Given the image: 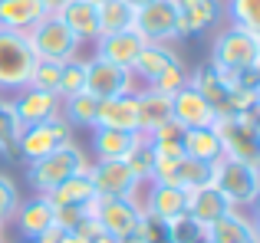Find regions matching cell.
I'll return each instance as SVG.
<instances>
[{
  "instance_id": "ffe728a7",
  "label": "cell",
  "mask_w": 260,
  "mask_h": 243,
  "mask_svg": "<svg viewBox=\"0 0 260 243\" xmlns=\"http://www.w3.org/2000/svg\"><path fill=\"white\" fill-rule=\"evenodd\" d=\"M95 128L139 132V105H135V92L112 96V99H99V109H95Z\"/></svg>"
},
{
  "instance_id": "1f68e13d",
  "label": "cell",
  "mask_w": 260,
  "mask_h": 243,
  "mask_svg": "<svg viewBox=\"0 0 260 243\" xmlns=\"http://www.w3.org/2000/svg\"><path fill=\"white\" fill-rule=\"evenodd\" d=\"M20 132H23V122H20L17 112H13V102L0 96V154H7V158H17Z\"/></svg>"
},
{
  "instance_id": "836d02e7",
  "label": "cell",
  "mask_w": 260,
  "mask_h": 243,
  "mask_svg": "<svg viewBox=\"0 0 260 243\" xmlns=\"http://www.w3.org/2000/svg\"><path fill=\"white\" fill-rule=\"evenodd\" d=\"M59 99H70L86 92V59L83 56H73L70 63H63V72H59Z\"/></svg>"
},
{
  "instance_id": "4fadbf2b",
  "label": "cell",
  "mask_w": 260,
  "mask_h": 243,
  "mask_svg": "<svg viewBox=\"0 0 260 243\" xmlns=\"http://www.w3.org/2000/svg\"><path fill=\"white\" fill-rule=\"evenodd\" d=\"M175 7H178V39L217 30L224 20V0H175Z\"/></svg>"
},
{
  "instance_id": "f6af8a7d",
  "label": "cell",
  "mask_w": 260,
  "mask_h": 243,
  "mask_svg": "<svg viewBox=\"0 0 260 243\" xmlns=\"http://www.w3.org/2000/svg\"><path fill=\"white\" fill-rule=\"evenodd\" d=\"M0 243H4V237H0Z\"/></svg>"
},
{
  "instance_id": "5b68a950",
  "label": "cell",
  "mask_w": 260,
  "mask_h": 243,
  "mask_svg": "<svg viewBox=\"0 0 260 243\" xmlns=\"http://www.w3.org/2000/svg\"><path fill=\"white\" fill-rule=\"evenodd\" d=\"M26 43H30V50H33L37 59H50V63H70L73 56H79V46H83L56 13H46V17L26 33Z\"/></svg>"
},
{
  "instance_id": "3957f363",
  "label": "cell",
  "mask_w": 260,
  "mask_h": 243,
  "mask_svg": "<svg viewBox=\"0 0 260 243\" xmlns=\"http://www.w3.org/2000/svg\"><path fill=\"white\" fill-rule=\"evenodd\" d=\"M86 168H89L86 151L76 141H70V145H63V148H56V151L43 154V158L30 161V165H26V184L37 194H50L56 184H63L66 178L86 171Z\"/></svg>"
},
{
  "instance_id": "603a6c76",
  "label": "cell",
  "mask_w": 260,
  "mask_h": 243,
  "mask_svg": "<svg viewBox=\"0 0 260 243\" xmlns=\"http://www.w3.org/2000/svg\"><path fill=\"white\" fill-rule=\"evenodd\" d=\"M142 46H145V39L135 30H122V33H109V36L95 39V56L109 59V63L122 66V69H132V63L139 59Z\"/></svg>"
},
{
  "instance_id": "2e32d148",
  "label": "cell",
  "mask_w": 260,
  "mask_h": 243,
  "mask_svg": "<svg viewBox=\"0 0 260 243\" xmlns=\"http://www.w3.org/2000/svg\"><path fill=\"white\" fill-rule=\"evenodd\" d=\"M228 211H231V204L221 197V191H217L214 184H201V187H194V191H188V197H184V217H188V224H194L198 230L211 227L214 220H221Z\"/></svg>"
},
{
  "instance_id": "d6a6232c",
  "label": "cell",
  "mask_w": 260,
  "mask_h": 243,
  "mask_svg": "<svg viewBox=\"0 0 260 243\" xmlns=\"http://www.w3.org/2000/svg\"><path fill=\"white\" fill-rule=\"evenodd\" d=\"M125 165L139 174V181H152V171H155V148L148 141V135H139V141L132 145V151L125 154Z\"/></svg>"
},
{
  "instance_id": "8d00e7d4",
  "label": "cell",
  "mask_w": 260,
  "mask_h": 243,
  "mask_svg": "<svg viewBox=\"0 0 260 243\" xmlns=\"http://www.w3.org/2000/svg\"><path fill=\"white\" fill-rule=\"evenodd\" d=\"M17 207H20V191H17V184H13V178L0 174V224H4V227L13 220Z\"/></svg>"
},
{
  "instance_id": "e575fe53",
  "label": "cell",
  "mask_w": 260,
  "mask_h": 243,
  "mask_svg": "<svg viewBox=\"0 0 260 243\" xmlns=\"http://www.w3.org/2000/svg\"><path fill=\"white\" fill-rule=\"evenodd\" d=\"M224 13H228V23L260 33V0H228Z\"/></svg>"
},
{
  "instance_id": "f1b7e54d",
  "label": "cell",
  "mask_w": 260,
  "mask_h": 243,
  "mask_svg": "<svg viewBox=\"0 0 260 243\" xmlns=\"http://www.w3.org/2000/svg\"><path fill=\"white\" fill-rule=\"evenodd\" d=\"M139 141V132H119V128H92L95 161H125L132 145Z\"/></svg>"
},
{
  "instance_id": "9c48e42d",
  "label": "cell",
  "mask_w": 260,
  "mask_h": 243,
  "mask_svg": "<svg viewBox=\"0 0 260 243\" xmlns=\"http://www.w3.org/2000/svg\"><path fill=\"white\" fill-rule=\"evenodd\" d=\"M132 30L145 43H172L178 39V7L175 0H152L148 7L135 10Z\"/></svg>"
},
{
  "instance_id": "ba28073f",
  "label": "cell",
  "mask_w": 260,
  "mask_h": 243,
  "mask_svg": "<svg viewBox=\"0 0 260 243\" xmlns=\"http://www.w3.org/2000/svg\"><path fill=\"white\" fill-rule=\"evenodd\" d=\"M73 135H76V128L63 115L37 122V125H26L23 132H20V141H17V158L30 165V161H37V158H43V154L56 151V148L70 145V141H76Z\"/></svg>"
},
{
  "instance_id": "d6986e66",
  "label": "cell",
  "mask_w": 260,
  "mask_h": 243,
  "mask_svg": "<svg viewBox=\"0 0 260 243\" xmlns=\"http://www.w3.org/2000/svg\"><path fill=\"white\" fill-rule=\"evenodd\" d=\"M59 109H63V99L59 92H43V89H20V96L13 99V112L17 118L26 125H37V122H46V118H56Z\"/></svg>"
},
{
  "instance_id": "cb8c5ba5",
  "label": "cell",
  "mask_w": 260,
  "mask_h": 243,
  "mask_svg": "<svg viewBox=\"0 0 260 243\" xmlns=\"http://www.w3.org/2000/svg\"><path fill=\"white\" fill-rule=\"evenodd\" d=\"M56 17L70 26V33L79 43H95L99 39V7H95V0H70Z\"/></svg>"
},
{
  "instance_id": "f546056e",
  "label": "cell",
  "mask_w": 260,
  "mask_h": 243,
  "mask_svg": "<svg viewBox=\"0 0 260 243\" xmlns=\"http://www.w3.org/2000/svg\"><path fill=\"white\" fill-rule=\"evenodd\" d=\"M99 36H109V33H122L132 30L135 10L125 4V0H99Z\"/></svg>"
},
{
  "instance_id": "d4e9b609",
  "label": "cell",
  "mask_w": 260,
  "mask_h": 243,
  "mask_svg": "<svg viewBox=\"0 0 260 243\" xmlns=\"http://www.w3.org/2000/svg\"><path fill=\"white\" fill-rule=\"evenodd\" d=\"M135 105H139V135H152L158 125L172 122V96L158 89H135Z\"/></svg>"
},
{
  "instance_id": "f35d334b",
  "label": "cell",
  "mask_w": 260,
  "mask_h": 243,
  "mask_svg": "<svg viewBox=\"0 0 260 243\" xmlns=\"http://www.w3.org/2000/svg\"><path fill=\"white\" fill-rule=\"evenodd\" d=\"M184 83H188V72H184V63H178V66H172L168 72H161V76L155 79L148 89H158V92H165V96H172V92H178Z\"/></svg>"
},
{
  "instance_id": "7dc6e473",
  "label": "cell",
  "mask_w": 260,
  "mask_h": 243,
  "mask_svg": "<svg viewBox=\"0 0 260 243\" xmlns=\"http://www.w3.org/2000/svg\"><path fill=\"white\" fill-rule=\"evenodd\" d=\"M95 4H99V0H95Z\"/></svg>"
},
{
  "instance_id": "7c38bea8",
  "label": "cell",
  "mask_w": 260,
  "mask_h": 243,
  "mask_svg": "<svg viewBox=\"0 0 260 243\" xmlns=\"http://www.w3.org/2000/svg\"><path fill=\"white\" fill-rule=\"evenodd\" d=\"M89 178L95 184V197H135L142 187L139 174L125 161H95L89 165Z\"/></svg>"
},
{
  "instance_id": "ac0fdd59",
  "label": "cell",
  "mask_w": 260,
  "mask_h": 243,
  "mask_svg": "<svg viewBox=\"0 0 260 243\" xmlns=\"http://www.w3.org/2000/svg\"><path fill=\"white\" fill-rule=\"evenodd\" d=\"M184 197H188V191H178V187H168V184H152L142 211H145V217H152L155 224L175 227V224H181V220H188L184 217Z\"/></svg>"
},
{
  "instance_id": "b9f144b4",
  "label": "cell",
  "mask_w": 260,
  "mask_h": 243,
  "mask_svg": "<svg viewBox=\"0 0 260 243\" xmlns=\"http://www.w3.org/2000/svg\"><path fill=\"white\" fill-rule=\"evenodd\" d=\"M89 243H119V240H115V237H109V233H92V237H89Z\"/></svg>"
},
{
  "instance_id": "4316f807",
  "label": "cell",
  "mask_w": 260,
  "mask_h": 243,
  "mask_svg": "<svg viewBox=\"0 0 260 243\" xmlns=\"http://www.w3.org/2000/svg\"><path fill=\"white\" fill-rule=\"evenodd\" d=\"M46 197L53 200V207H89L95 200V184L89 178V168L73 178H66L63 184H56Z\"/></svg>"
},
{
  "instance_id": "7402d4cb",
  "label": "cell",
  "mask_w": 260,
  "mask_h": 243,
  "mask_svg": "<svg viewBox=\"0 0 260 243\" xmlns=\"http://www.w3.org/2000/svg\"><path fill=\"white\" fill-rule=\"evenodd\" d=\"M181 63V56L172 50V43H145L139 53V59L132 63V76L142 86H152L161 72H168L172 66Z\"/></svg>"
},
{
  "instance_id": "ee69618b",
  "label": "cell",
  "mask_w": 260,
  "mask_h": 243,
  "mask_svg": "<svg viewBox=\"0 0 260 243\" xmlns=\"http://www.w3.org/2000/svg\"><path fill=\"white\" fill-rule=\"evenodd\" d=\"M0 237H4V224H0Z\"/></svg>"
},
{
  "instance_id": "5bb4252c",
  "label": "cell",
  "mask_w": 260,
  "mask_h": 243,
  "mask_svg": "<svg viewBox=\"0 0 260 243\" xmlns=\"http://www.w3.org/2000/svg\"><path fill=\"white\" fill-rule=\"evenodd\" d=\"M188 86L191 89H198L204 99H208V105L217 112V118L231 115V92H234V76H224V72H217L211 63H204L201 69H194L188 76Z\"/></svg>"
},
{
  "instance_id": "44dd1931",
  "label": "cell",
  "mask_w": 260,
  "mask_h": 243,
  "mask_svg": "<svg viewBox=\"0 0 260 243\" xmlns=\"http://www.w3.org/2000/svg\"><path fill=\"white\" fill-rule=\"evenodd\" d=\"M13 220H17L20 233H23L26 240H37L40 233H46L50 227H56V207H53V200L46 197V194H37V197L23 200V204L17 207Z\"/></svg>"
},
{
  "instance_id": "7bdbcfd3",
  "label": "cell",
  "mask_w": 260,
  "mask_h": 243,
  "mask_svg": "<svg viewBox=\"0 0 260 243\" xmlns=\"http://www.w3.org/2000/svg\"><path fill=\"white\" fill-rule=\"evenodd\" d=\"M125 4L132 7V10H142V7H148V4H152V0H125Z\"/></svg>"
},
{
  "instance_id": "60d3db41",
  "label": "cell",
  "mask_w": 260,
  "mask_h": 243,
  "mask_svg": "<svg viewBox=\"0 0 260 243\" xmlns=\"http://www.w3.org/2000/svg\"><path fill=\"white\" fill-rule=\"evenodd\" d=\"M66 4H70V0H40V7H43L46 13H59Z\"/></svg>"
},
{
  "instance_id": "277c9868",
  "label": "cell",
  "mask_w": 260,
  "mask_h": 243,
  "mask_svg": "<svg viewBox=\"0 0 260 243\" xmlns=\"http://www.w3.org/2000/svg\"><path fill=\"white\" fill-rule=\"evenodd\" d=\"M92 217L102 227V233L115 237L119 243H142L145 211L135 197H95Z\"/></svg>"
},
{
  "instance_id": "7a4b0ae2",
  "label": "cell",
  "mask_w": 260,
  "mask_h": 243,
  "mask_svg": "<svg viewBox=\"0 0 260 243\" xmlns=\"http://www.w3.org/2000/svg\"><path fill=\"white\" fill-rule=\"evenodd\" d=\"M211 184L221 191V197L231 207L244 211V207L254 204L260 194V165L237 161V158H217L211 165Z\"/></svg>"
},
{
  "instance_id": "6da1fadb",
  "label": "cell",
  "mask_w": 260,
  "mask_h": 243,
  "mask_svg": "<svg viewBox=\"0 0 260 243\" xmlns=\"http://www.w3.org/2000/svg\"><path fill=\"white\" fill-rule=\"evenodd\" d=\"M211 66L224 76H237L244 69H260V33L244 26H221L211 43Z\"/></svg>"
},
{
  "instance_id": "8fae6325",
  "label": "cell",
  "mask_w": 260,
  "mask_h": 243,
  "mask_svg": "<svg viewBox=\"0 0 260 243\" xmlns=\"http://www.w3.org/2000/svg\"><path fill=\"white\" fill-rule=\"evenodd\" d=\"M86 92L92 99H112V96H125L135 92V76L132 69L109 63V59H86Z\"/></svg>"
},
{
  "instance_id": "52a82bcc",
  "label": "cell",
  "mask_w": 260,
  "mask_h": 243,
  "mask_svg": "<svg viewBox=\"0 0 260 243\" xmlns=\"http://www.w3.org/2000/svg\"><path fill=\"white\" fill-rule=\"evenodd\" d=\"M37 66L26 36L0 30V92H20L30 83V72Z\"/></svg>"
},
{
  "instance_id": "d590c367",
  "label": "cell",
  "mask_w": 260,
  "mask_h": 243,
  "mask_svg": "<svg viewBox=\"0 0 260 243\" xmlns=\"http://www.w3.org/2000/svg\"><path fill=\"white\" fill-rule=\"evenodd\" d=\"M59 72H63V63H50V59H37L30 72V89H43V92H56L59 89Z\"/></svg>"
},
{
  "instance_id": "30bf717a",
  "label": "cell",
  "mask_w": 260,
  "mask_h": 243,
  "mask_svg": "<svg viewBox=\"0 0 260 243\" xmlns=\"http://www.w3.org/2000/svg\"><path fill=\"white\" fill-rule=\"evenodd\" d=\"M152 184H168V187H178V191H194L201 184H211V165L194 161L188 154H181V158H155Z\"/></svg>"
},
{
  "instance_id": "484cf974",
  "label": "cell",
  "mask_w": 260,
  "mask_h": 243,
  "mask_svg": "<svg viewBox=\"0 0 260 243\" xmlns=\"http://www.w3.org/2000/svg\"><path fill=\"white\" fill-rule=\"evenodd\" d=\"M46 17V10L40 7V0H0V30L7 33H26Z\"/></svg>"
},
{
  "instance_id": "bcb514c9",
  "label": "cell",
  "mask_w": 260,
  "mask_h": 243,
  "mask_svg": "<svg viewBox=\"0 0 260 243\" xmlns=\"http://www.w3.org/2000/svg\"><path fill=\"white\" fill-rule=\"evenodd\" d=\"M26 243H33V240H26Z\"/></svg>"
},
{
  "instance_id": "ab89813d",
  "label": "cell",
  "mask_w": 260,
  "mask_h": 243,
  "mask_svg": "<svg viewBox=\"0 0 260 243\" xmlns=\"http://www.w3.org/2000/svg\"><path fill=\"white\" fill-rule=\"evenodd\" d=\"M59 243H89V237H83V233H76V230H63L59 233Z\"/></svg>"
},
{
  "instance_id": "8992f818",
  "label": "cell",
  "mask_w": 260,
  "mask_h": 243,
  "mask_svg": "<svg viewBox=\"0 0 260 243\" xmlns=\"http://www.w3.org/2000/svg\"><path fill=\"white\" fill-rule=\"evenodd\" d=\"M214 132L221 138L224 158H237V161H254L260 158V135H257V122L254 112H234L214 122Z\"/></svg>"
},
{
  "instance_id": "e0dca14e",
  "label": "cell",
  "mask_w": 260,
  "mask_h": 243,
  "mask_svg": "<svg viewBox=\"0 0 260 243\" xmlns=\"http://www.w3.org/2000/svg\"><path fill=\"white\" fill-rule=\"evenodd\" d=\"M172 122H178L181 128H204L217 122V112L208 105L201 92L184 83L178 92H172Z\"/></svg>"
},
{
  "instance_id": "74e56055",
  "label": "cell",
  "mask_w": 260,
  "mask_h": 243,
  "mask_svg": "<svg viewBox=\"0 0 260 243\" xmlns=\"http://www.w3.org/2000/svg\"><path fill=\"white\" fill-rule=\"evenodd\" d=\"M92 204L89 207H56V227L59 230H79V227L92 217Z\"/></svg>"
},
{
  "instance_id": "9a60e30c",
  "label": "cell",
  "mask_w": 260,
  "mask_h": 243,
  "mask_svg": "<svg viewBox=\"0 0 260 243\" xmlns=\"http://www.w3.org/2000/svg\"><path fill=\"white\" fill-rule=\"evenodd\" d=\"M201 243H260V233H257L254 217L231 207L221 220H214L211 227L201 230Z\"/></svg>"
},
{
  "instance_id": "4dcf8cb0",
  "label": "cell",
  "mask_w": 260,
  "mask_h": 243,
  "mask_svg": "<svg viewBox=\"0 0 260 243\" xmlns=\"http://www.w3.org/2000/svg\"><path fill=\"white\" fill-rule=\"evenodd\" d=\"M95 109H99V99H92L89 92H79V96L63 99V109H59V115L70 122L73 128H79V125L95 128Z\"/></svg>"
},
{
  "instance_id": "83f0119b",
  "label": "cell",
  "mask_w": 260,
  "mask_h": 243,
  "mask_svg": "<svg viewBox=\"0 0 260 243\" xmlns=\"http://www.w3.org/2000/svg\"><path fill=\"white\" fill-rule=\"evenodd\" d=\"M181 151L188 154V158H194V161H204V165H214L217 158H224V148H221V138H217L214 125L184 128Z\"/></svg>"
}]
</instances>
